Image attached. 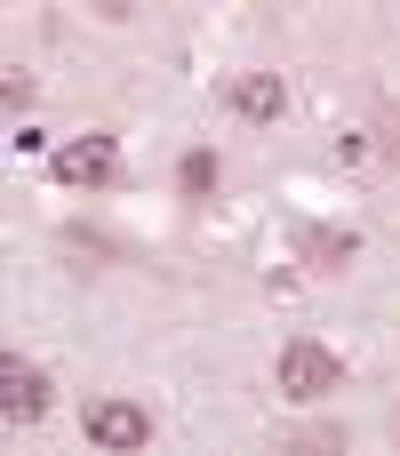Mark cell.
Returning a JSON list of instances; mask_svg holds the SVG:
<instances>
[{"label": "cell", "mask_w": 400, "mask_h": 456, "mask_svg": "<svg viewBox=\"0 0 400 456\" xmlns=\"http://www.w3.org/2000/svg\"><path fill=\"white\" fill-rule=\"evenodd\" d=\"M273 385H281L289 401H329V393L345 385V361H337L329 345L297 337V345H281V361H273Z\"/></svg>", "instance_id": "obj_1"}, {"label": "cell", "mask_w": 400, "mask_h": 456, "mask_svg": "<svg viewBox=\"0 0 400 456\" xmlns=\"http://www.w3.org/2000/svg\"><path fill=\"white\" fill-rule=\"evenodd\" d=\"M88 441L96 449H152V409H136V401H96L88 409Z\"/></svg>", "instance_id": "obj_2"}, {"label": "cell", "mask_w": 400, "mask_h": 456, "mask_svg": "<svg viewBox=\"0 0 400 456\" xmlns=\"http://www.w3.org/2000/svg\"><path fill=\"white\" fill-rule=\"evenodd\" d=\"M0 417L8 425H40L48 417V369H24L16 353L0 361Z\"/></svg>", "instance_id": "obj_3"}, {"label": "cell", "mask_w": 400, "mask_h": 456, "mask_svg": "<svg viewBox=\"0 0 400 456\" xmlns=\"http://www.w3.org/2000/svg\"><path fill=\"white\" fill-rule=\"evenodd\" d=\"M112 168H120L112 136H80V144L56 152V184H112Z\"/></svg>", "instance_id": "obj_4"}, {"label": "cell", "mask_w": 400, "mask_h": 456, "mask_svg": "<svg viewBox=\"0 0 400 456\" xmlns=\"http://www.w3.org/2000/svg\"><path fill=\"white\" fill-rule=\"evenodd\" d=\"M233 104H241L249 120H281L289 88H281V72H241V80H233Z\"/></svg>", "instance_id": "obj_5"}, {"label": "cell", "mask_w": 400, "mask_h": 456, "mask_svg": "<svg viewBox=\"0 0 400 456\" xmlns=\"http://www.w3.org/2000/svg\"><path fill=\"white\" fill-rule=\"evenodd\" d=\"M216 176H224V168H216V152H208V144H192V152L176 160V184H184L192 200H208V192H216Z\"/></svg>", "instance_id": "obj_6"}, {"label": "cell", "mask_w": 400, "mask_h": 456, "mask_svg": "<svg viewBox=\"0 0 400 456\" xmlns=\"http://www.w3.org/2000/svg\"><path fill=\"white\" fill-rule=\"evenodd\" d=\"M305 265H321V273L353 265V232H329V224H313V232H305Z\"/></svg>", "instance_id": "obj_7"}, {"label": "cell", "mask_w": 400, "mask_h": 456, "mask_svg": "<svg viewBox=\"0 0 400 456\" xmlns=\"http://www.w3.org/2000/svg\"><path fill=\"white\" fill-rule=\"evenodd\" d=\"M281 449H345V425H305V433H281Z\"/></svg>", "instance_id": "obj_8"}, {"label": "cell", "mask_w": 400, "mask_h": 456, "mask_svg": "<svg viewBox=\"0 0 400 456\" xmlns=\"http://www.w3.org/2000/svg\"><path fill=\"white\" fill-rule=\"evenodd\" d=\"M8 104H16V112L32 104V72H24V64H8Z\"/></svg>", "instance_id": "obj_9"}, {"label": "cell", "mask_w": 400, "mask_h": 456, "mask_svg": "<svg viewBox=\"0 0 400 456\" xmlns=\"http://www.w3.org/2000/svg\"><path fill=\"white\" fill-rule=\"evenodd\" d=\"M377 136H385V160H400V112H385V120H377Z\"/></svg>", "instance_id": "obj_10"}]
</instances>
